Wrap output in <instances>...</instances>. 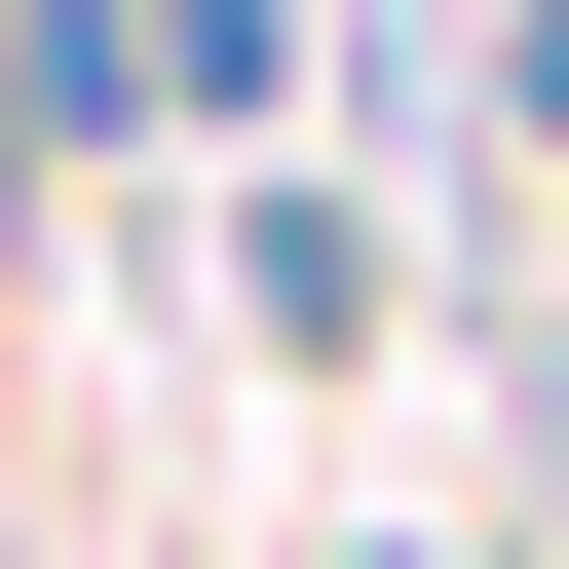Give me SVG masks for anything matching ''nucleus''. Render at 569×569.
<instances>
[{"mask_svg": "<svg viewBox=\"0 0 569 569\" xmlns=\"http://www.w3.org/2000/svg\"><path fill=\"white\" fill-rule=\"evenodd\" d=\"M228 342H266V380H380V342H418V228H380L342 152H266V190H228Z\"/></svg>", "mask_w": 569, "mask_h": 569, "instance_id": "1", "label": "nucleus"}, {"mask_svg": "<svg viewBox=\"0 0 569 569\" xmlns=\"http://www.w3.org/2000/svg\"><path fill=\"white\" fill-rule=\"evenodd\" d=\"M305 114V0H152V152H266Z\"/></svg>", "mask_w": 569, "mask_h": 569, "instance_id": "2", "label": "nucleus"}, {"mask_svg": "<svg viewBox=\"0 0 569 569\" xmlns=\"http://www.w3.org/2000/svg\"><path fill=\"white\" fill-rule=\"evenodd\" d=\"M342 569H456V531H342Z\"/></svg>", "mask_w": 569, "mask_h": 569, "instance_id": "3", "label": "nucleus"}]
</instances>
